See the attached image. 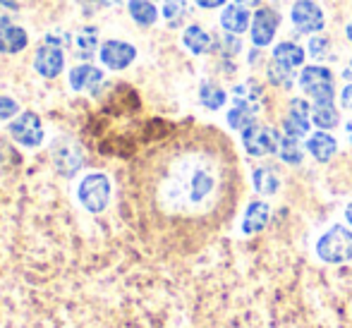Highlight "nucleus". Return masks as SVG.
<instances>
[{"label":"nucleus","mask_w":352,"mask_h":328,"mask_svg":"<svg viewBox=\"0 0 352 328\" xmlns=\"http://www.w3.org/2000/svg\"><path fill=\"white\" fill-rule=\"evenodd\" d=\"M245 173L230 137L211 125L173 127L135 156L125 177V211L146 245L195 254L232 223Z\"/></svg>","instance_id":"nucleus-1"},{"label":"nucleus","mask_w":352,"mask_h":328,"mask_svg":"<svg viewBox=\"0 0 352 328\" xmlns=\"http://www.w3.org/2000/svg\"><path fill=\"white\" fill-rule=\"evenodd\" d=\"M316 254L326 263H345L352 259V230L345 226H333L316 242Z\"/></svg>","instance_id":"nucleus-2"},{"label":"nucleus","mask_w":352,"mask_h":328,"mask_svg":"<svg viewBox=\"0 0 352 328\" xmlns=\"http://www.w3.org/2000/svg\"><path fill=\"white\" fill-rule=\"evenodd\" d=\"M300 87L307 96H311L314 103H333L336 87H333V74H331V69H326L321 65L305 67L300 74Z\"/></svg>","instance_id":"nucleus-3"},{"label":"nucleus","mask_w":352,"mask_h":328,"mask_svg":"<svg viewBox=\"0 0 352 328\" xmlns=\"http://www.w3.org/2000/svg\"><path fill=\"white\" fill-rule=\"evenodd\" d=\"M77 195L87 211L101 213L108 206V201H111V180L103 173H91V175H87L82 180Z\"/></svg>","instance_id":"nucleus-4"},{"label":"nucleus","mask_w":352,"mask_h":328,"mask_svg":"<svg viewBox=\"0 0 352 328\" xmlns=\"http://www.w3.org/2000/svg\"><path fill=\"white\" fill-rule=\"evenodd\" d=\"M280 134L274 127L266 125H250L247 130H242V144H245L250 156H269V153L278 151Z\"/></svg>","instance_id":"nucleus-5"},{"label":"nucleus","mask_w":352,"mask_h":328,"mask_svg":"<svg viewBox=\"0 0 352 328\" xmlns=\"http://www.w3.org/2000/svg\"><path fill=\"white\" fill-rule=\"evenodd\" d=\"M290 19L297 32L302 34H316L324 29V12L314 0H297L290 10Z\"/></svg>","instance_id":"nucleus-6"},{"label":"nucleus","mask_w":352,"mask_h":328,"mask_svg":"<svg viewBox=\"0 0 352 328\" xmlns=\"http://www.w3.org/2000/svg\"><path fill=\"white\" fill-rule=\"evenodd\" d=\"M278 12L274 8H259L252 17V27H250V36H252V43L259 48L269 46L276 36V29H278Z\"/></svg>","instance_id":"nucleus-7"},{"label":"nucleus","mask_w":352,"mask_h":328,"mask_svg":"<svg viewBox=\"0 0 352 328\" xmlns=\"http://www.w3.org/2000/svg\"><path fill=\"white\" fill-rule=\"evenodd\" d=\"M10 134L14 137V142H19L22 146H38L43 142V125L41 118L36 113L27 111L10 125Z\"/></svg>","instance_id":"nucleus-8"},{"label":"nucleus","mask_w":352,"mask_h":328,"mask_svg":"<svg viewBox=\"0 0 352 328\" xmlns=\"http://www.w3.org/2000/svg\"><path fill=\"white\" fill-rule=\"evenodd\" d=\"M101 63L106 67H111V69H125V67H130L132 63H135V58H137V48L135 46H130V43H125V41H106L101 46Z\"/></svg>","instance_id":"nucleus-9"},{"label":"nucleus","mask_w":352,"mask_h":328,"mask_svg":"<svg viewBox=\"0 0 352 328\" xmlns=\"http://www.w3.org/2000/svg\"><path fill=\"white\" fill-rule=\"evenodd\" d=\"M34 67H36V72L41 74V77L53 79L65 67V56H63V51L58 46L46 43V46L38 48L36 56H34Z\"/></svg>","instance_id":"nucleus-10"},{"label":"nucleus","mask_w":352,"mask_h":328,"mask_svg":"<svg viewBox=\"0 0 352 328\" xmlns=\"http://www.w3.org/2000/svg\"><path fill=\"white\" fill-rule=\"evenodd\" d=\"M309 111L311 108L305 98H292L290 113H287L285 122H283L285 134H290V137H305L309 132Z\"/></svg>","instance_id":"nucleus-11"},{"label":"nucleus","mask_w":352,"mask_h":328,"mask_svg":"<svg viewBox=\"0 0 352 328\" xmlns=\"http://www.w3.org/2000/svg\"><path fill=\"white\" fill-rule=\"evenodd\" d=\"M53 161H56V168L63 173V175H74V173L82 168V149L74 146L72 142H60L53 151Z\"/></svg>","instance_id":"nucleus-12"},{"label":"nucleus","mask_w":352,"mask_h":328,"mask_svg":"<svg viewBox=\"0 0 352 328\" xmlns=\"http://www.w3.org/2000/svg\"><path fill=\"white\" fill-rule=\"evenodd\" d=\"M221 27L226 29L228 34H237V36H240V34H245L247 29L252 27V12L245 5H237V3L228 5L221 14Z\"/></svg>","instance_id":"nucleus-13"},{"label":"nucleus","mask_w":352,"mask_h":328,"mask_svg":"<svg viewBox=\"0 0 352 328\" xmlns=\"http://www.w3.org/2000/svg\"><path fill=\"white\" fill-rule=\"evenodd\" d=\"M29 43V36L22 27H14L10 22H0V53L5 56H14L22 53Z\"/></svg>","instance_id":"nucleus-14"},{"label":"nucleus","mask_w":352,"mask_h":328,"mask_svg":"<svg viewBox=\"0 0 352 328\" xmlns=\"http://www.w3.org/2000/svg\"><path fill=\"white\" fill-rule=\"evenodd\" d=\"M101 82H103V72L98 67H94L91 63L72 67L70 72V87L74 91H96Z\"/></svg>","instance_id":"nucleus-15"},{"label":"nucleus","mask_w":352,"mask_h":328,"mask_svg":"<svg viewBox=\"0 0 352 328\" xmlns=\"http://www.w3.org/2000/svg\"><path fill=\"white\" fill-rule=\"evenodd\" d=\"M307 151H309L319 163H326L336 156V151H338V142H336L329 132H314V134L307 137Z\"/></svg>","instance_id":"nucleus-16"},{"label":"nucleus","mask_w":352,"mask_h":328,"mask_svg":"<svg viewBox=\"0 0 352 328\" xmlns=\"http://www.w3.org/2000/svg\"><path fill=\"white\" fill-rule=\"evenodd\" d=\"M269 216H271V206L266 201H252L247 206V213H245V221H242V230L245 235H256L266 228L269 223Z\"/></svg>","instance_id":"nucleus-17"},{"label":"nucleus","mask_w":352,"mask_h":328,"mask_svg":"<svg viewBox=\"0 0 352 328\" xmlns=\"http://www.w3.org/2000/svg\"><path fill=\"white\" fill-rule=\"evenodd\" d=\"M182 43H185L187 51L195 53V56H204L211 48V36L199 24H192V27H187L185 34H182Z\"/></svg>","instance_id":"nucleus-18"},{"label":"nucleus","mask_w":352,"mask_h":328,"mask_svg":"<svg viewBox=\"0 0 352 328\" xmlns=\"http://www.w3.org/2000/svg\"><path fill=\"white\" fill-rule=\"evenodd\" d=\"M305 56H307L305 48L297 46V43H292V41H283L274 48V61H278L292 69L300 67L302 63H305Z\"/></svg>","instance_id":"nucleus-19"},{"label":"nucleus","mask_w":352,"mask_h":328,"mask_svg":"<svg viewBox=\"0 0 352 328\" xmlns=\"http://www.w3.org/2000/svg\"><path fill=\"white\" fill-rule=\"evenodd\" d=\"M256 108L259 106H252V103H242L235 101L232 111L228 113V122H230L232 130H247L250 125H254V116H256Z\"/></svg>","instance_id":"nucleus-20"},{"label":"nucleus","mask_w":352,"mask_h":328,"mask_svg":"<svg viewBox=\"0 0 352 328\" xmlns=\"http://www.w3.org/2000/svg\"><path fill=\"white\" fill-rule=\"evenodd\" d=\"M252 180H254V190L259 192V195H264V197L276 195V192H278V187H280L278 175H276L274 168H269V166L254 168V175H252Z\"/></svg>","instance_id":"nucleus-21"},{"label":"nucleus","mask_w":352,"mask_h":328,"mask_svg":"<svg viewBox=\"0 0 352 328\" xmlns=\"http://www.w3.org/2000/svg\"><path fill=\"white\" fill-rule=\"evenodd\" d=\"M311 122L319 130H333L340 122V113L336 111L333 103H314V108H311Z\"/></svg>","instance_id":"nucleus-22"},{"label":"nucleus","mask_w":352,"mask_h":328,"mask_svg":"<svg viewBox=\"0 0 352 328\" xmlns=\"http://www.w3.org/2000/svg\"><path fill=\"white\" fill-rule=\"evenodd\" d=\"M130 17L135 19L140 27H151L158 19V10L151 0H130Z\"/></svg>","instance_id":"nucleus-23"},{"label":"nucleus","mask_w":352,"mask_h":328,"mask_svg":"<svg viewBox=\"0 0 352 328\" xmlns=\"http://www.w3.org/2000/svg\"><path fill=\"white\" fill-rule=\"evenodd\" d=\"M96 46H98V32L94 27H84L82 32L74 36V48H77V56L84 58V61L96 53Z\"/></svg>","instance_id":"nucleus-24"},{"label":"nucleus","mask_w":352,"mask_h":328,"mask_svg":"<svg viewBox=\"0 0 352 328\" xmlns=\"http://www.w3.org/2000/svg\"><path fill=\"white\" fill-rule=\"evenodd\" d=\"M226 91H223L218 84H213V82H204L201 84V89H199V101H201V106L204 108H209V111H218V108H223L226 106Z\"/></svg>","instance_id":"nucleus-25"},{"label":"nucleus","mask_w":352,"mask_h":328,"mask_svg":"<svg viewBox=\"0 0 352 328\" xmlns=\"http://www.w3.org/2000/svg\"><path fill=\"white\" fill-rule=\"evenodd\" d=\"M276 153L283 158V163H290V166H300L302 163V146L297 144V137H290V134L280 137Z\"/></svg>","instance_id":"nucleus-26"},{"label":"nucleus","mask_w":352,"mask_h":328,"mask_svg":"<svg viewBox=\"0 0 352 328\" xmlns=\"http://www.w3.org/2000/svg\"><path fill=\"white\" fill-rule=\"evenodd\" d=\"M269 82L278 89H292V82H295V72L292 67L283 65V63L274 61L269 65Z\"/></svg>","instance_id":"nucleus-27"},{"label":"nucleus","mask_w":352,"mask_h":328,"mask_svg":"<svg viewBox=\"0 0 352 328\" xmlns=\"http://www.w3.org/2000/svg\"><path fill=\"white\" fill-rule=\"evenodd\" d=\"M232 98L242 103H252V106H259L261 101V87L256 82H245V84H237L235 91H232Z\"/></svg>","instance_id":"nucleus-28"},{"label":"nucleus","mask_w":352,"mask_h":328,"mask_svg":"<svg viewBox=\"0 0 352 328\" xmlns=\"http://www.w3.org/2000/svg\"><path fill=\"white\" fill-rule=\"evenodd\" d=\"M187 14V3L185 0H163V17L168 19V24L175 27L182 17Z\"/></svg>","instance_id":"nucleus-29"},{"label":"nucleus","mask_w":352,"mask_h":328,"mask_svg":"<svg viewBox=\"0 0 352 328\" xmlns=\"http://www.w3.org/2000/svg\"><path fill=\"white\" fill-rule=\"evenodd\" d=\"M307 51H309L311 58H324L326 53H329V39L326 36H311Z\"/></svg>","instance_id":"nucleus-30"},{"label":"nucleus","mask_w":352,"mask_h":328,"mask_svg":"<svg viewBox=\"0 0 352 328\" xmlns=\"http://www.w3.org/2000/svg\"><path fill=\"white\" fill-rule=\"evenodd\" d=\"M19 106L14 98H8V96H0V122L3 120H10L12 116H17Z\"/></svg>","instance_id":"nucleus-31"},{"label":"nucleus","mask_w":352,"mask_h":328,"mask_svg":"<svg viewBox=\"0 0 352 328\" xmlns=\"http://www.w3.org/2000/svg\"><path fill=\"white\" fill-rule=\"evenodd\" d=\"M223 53H226V56H235V53H240V39H237V34H228L226 39H223Z\"/></svg>","instance_id":"nucleus-32"},{"label":"nucleus","mask_w":352,"mask_h":328,"mask_svg":"<svg viewBox=\"0 0 352 328\" xmlns=\"http://www.w3.org/2000/svg\"><path fill=\"white\" fill-rule=\"evenodd\" d=\"M340 103H343V108L352 111V82H348V87L340 91Z\"/></svg>","instance_id":"nucleus-33"},{"label":"nucleus","mask_w":352,"mask_h":328,"mask_svg":"<svg viewBox=\"0 0 352 328\" xmlns=\"http://www.w3.org/2000/svg\"><path fill=\"white\" fill-rule=\"evenodd\" d=\"M199 8H204V10H216V8H223L226 5V0H195Z\"/></svg>","instance_id":"nucleus-34"},{"label":"nucleus","mask_w":352,"mask_h":328,"mask_svg":"<svg viewBox=\"0 0 352 328\" xmlns=\"http://www.w3.org/2000/svg\"><path fill=\"white\" fill-rule=\"evenodd\" d=\"M232 3H237V5H245V8H247V5H256V3H259V0H232Z\"/></svg>","instance_id":"nucleus-35"},{"label":"nucleus","mask_w":352,"mask_h":328,"mask_svg":"<svg viewBox=\"0 0 352 328\" xmlns=\"http://www.w3.org/2000/svg\"><path fill=\"white\" fill-rule=\"evenodd\" d=\"M343 77H345V79H348V82H352V63H350V65H348V67H345Z\"/></svg>","instance_id":"nucleus-36"},{"label":"nucleus","mask_w":352,"mask_h":328,"mask_svg":"<svg viewBox=\"0 0 352 328\" xmlns=\"http://www.w3.org/2000/svg\"><path fill=\"white\" fill-rule=\"evenodd\" d=\"M345 218H348V223H350V226H352V204H350L348 208H345Z\"/></svg>","instance_id":"nucleus-37"},{"label":"nucleus","mask_w":352,"mask_h":328,"mask_svg":"<svg viewBox=\"0 0 352 328\" xmlns=\"http://www.w3.org/2000/svg\"><path fill=\"white\" fill-rule=\"evenodd\" d=\"M345 132H348V139L352 142V120L348 122V125H345Z\"/></svg>","instance_id":"nucleus-38"},{"label":"nucleus","mask_w":352,"mask_h":328,"mask_svg":"<svg viewBox=\"0 0 352 328\" xmlns=\"http://www.w3.org/2000/svg\"><path fill=\"white\" fill-rule=\"evenodd\" d=\"M345 36H348V41H352V22L348 24V29H345Z\"/></svg>","instance_id":"nucleus-39"},{"label":"nucleus","mask_w":352,"mask_h":328,"mask_svg":"<svg viewBox=\"0 0 352 328\" xmlns=\"http://www.w3.org/2000/svg\"><path fill=\"white\" fill-rule=\"evenodd\" d=\"M98 3H101V5H118L120 0H98Z\"/></svg>","instance_id":"nucleus-40"}]
</instances>
